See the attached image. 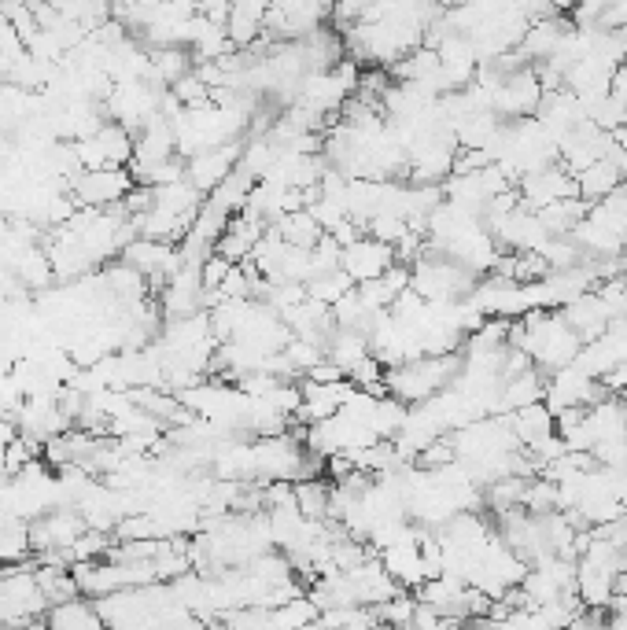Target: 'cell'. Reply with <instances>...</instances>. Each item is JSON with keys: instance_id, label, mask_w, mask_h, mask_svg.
I'll return each instance as SVG.
<instances>
[{"instance_id": "cell-1", "label": "cell", "mask_w": 627, "mask_h": 630, "mask_svg": "<svg viewBox=\"0 0 627 630\" xmlns=\"http://www.w3.org/2000/svg\"><path fill=\"white\" fill-rule=\"evenodd\" d=\"M454 373H458V358H450V354H425V358L410 362L399 373H391V391L399 398H406V402H425L443 384H454Z\"/></svg>"}, {"instance_id": "cell-2", "label": "cell", "mask_w": 627, "mask_h": 630, "mask_svg": "<svg viewBox=\"0 0 627 630\" xmlns=\"http://www.w3.org/2000/svg\"><path fill=\"white\" fill-rule=\"evenodd\" d=\"M576 188H580L583 199H609L620 188V166H616V159H602V163L587 166L576 177Z\"/></svg>"}, {"instance_id": "cell-3", "label": "cell", "mask_w": 627, "mask_h": 630, "mask_svg": "<svg viewBox=\"0 0 627 630\" xmlns=\"http://www.w3.org/2000/svg\"><path fill=\"white\" fill-rule=\"evenodd\" d=\"M52 627L56 630H100V619H96L93 608L82 605V601H63V605H56V612H52Z\"/></svg>"}]
</instances>
